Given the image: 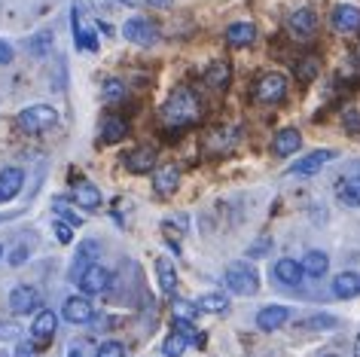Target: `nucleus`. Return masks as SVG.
<instances>
[{
  "instance_id": "3",
  "label": "nucleus",
  "mask_w": 360,
  "mask_h": 357,
  "mask_svg": "<svg viewBox=\"0 0 360 357\" xmlns=\"http://www.w3.org/2000/svg\"><path fill=\"white\" fill-rule=\"evenodd\" d=\"M226 284L229 290L241 293V297H254L259 290V275L254 266H245V263H232L226 269Z\"/></svg>"
},
{
  "instance_id": "50",
  "label": "nucleus",
  "mask_w": 360,
  "mask_h": 357,
  "mask_svg": "<svg viewBox=\"0 0 360 357\" xmlns=\"http://www.w3.org/2000/svg\"><path fill=\"white\" fill-rule=\"evenodd\" d=\"M357 52H360V46H357Z\"/></svg>"
},
{
  "instance_id": "42",
  "label": "nucleus",
  "mask_w": 360,
  "mask_h": 357,
  "mask_svg": "<svg viewBox=\"0 0 360 357\" xmlns=\"http://www.w3.org/2000/svg\"><path fill=\"white\" fill-rule=\"evenodd\" d=\"M269 251V242H263V245H257V247H250L248 251V257H263Z\"/></svg>"
},
{
  "instance_id": "2",
  "label": "nucleus",
  "mask_w": 360,
  "mask_h": 357,
  "mask_svg": "<svg viewBox=\"0 0 360 357\" xmlns=\"http://www.w3.org/2000/svg\"><path fill=\"white\" fill-rule=\"evenodd\" d=\"M56 122H58V113H56V107H49V104H34L19 113V129L28 131V135H40V131L52 129Z\"/></svg>"
},
{
  "instance_id": "9",
  "label": "nucleus",
  "mask_w": 360,
  "mask_h": 357,
  "mask_svg": "<svg viewBox=\"0 0 360 357\" xmlns=\"http://www.w3.org/2000/svg\"><path fill=\"white\" fill-rule=\"evenodd\" d=\"M40 306V293L28 287V284H22V287H15L10 293V309H13V315H28V311H34Z\"/></svg>"
},
{
  "instance_id": "13",
  "label": "nucleus",
  "mask_w": 360,
  "mask_h": 357,
  "mask_svg": "<svg viewBox=\"0 0 360 357\" xmlns=\"http://www.w3.org/2000/svg\"><path fill=\"white\" fill-rule=\"evenodd\" d=\"M125 168L134 174H147L150 168H156V150L153 147H138L125 156Z\"/></svg>"
},
{
  "instance_id": "11",
  "label": "nucleus",
  "mask_w": 360,
  "mask_h": 357,
  "mask_svg": "<svg viewBox=\"0 0 360 357\" xmlns=\"http://www.w3.org/2000/svg\"><path fill=\"white\" fill-rule=\"evenodd\" d=\"M22 183H25V171L22 168H4L0 171V202H10L22 193Z\"/></svg>"
},
{
  "instance_id": "44",
  "label": "nucleus",
  "mask_w": 360,
  "mask_h": 357,
  "mask_svg": "<svg viewBox=\"0 0 360 357\" xmlns=\"http://www.w3.org/2000/svg\"><path fill=\"white\" fill-rule=\"evenodd\" d=\"M147 4H153V6H171V0H147Z\"/></svg>"
},
{
  "instance_id": "25",
  "label": "nucleus",
  "mask_w": 360,
  "mask_h": 357,
  "mask_svg": "<svg viewBox=\"0 0 360 357\" xmlns=\"http://www.w3.org/2000/svg\"><path fill=\"white\" fill-rule=\"evenodd\" d=\"M156 275H159V287L165 290V293H174V287H177V272H174V266H171V260L159 257V260H156Z\"/></svg>"
},
{
  "instance_id": "22",
  "label": "nucleus",
  "mask_w": 360,
  "mask_h": 357,
  "mask_svg": "<svg viewBox=\"0 0 360 357\" xmlns=\"http://www.w3.org/2000/svg\"><path fill=\"white\" fill-rule=\"evenodd\" d=\"M287 25H290V31L296 34V37H311L314 28H318V19H314L311 10H296Z\"/></svg>"
},
{
  "instance_id": "29",
  "label": "nucleus",
  "mask_w": 360,
  "mask_h": 357,
  "mask_svg": "<svg viewBox=\"0 0 360 357\" xmlns=\"http://www.w3.org/2000/svg\"><path fill=\"white\" fill-rule=\"evenodd\" d=\"M318 67H321L318 58H314V56H305L302 61H296V77H300L302 83H309V79L318 77Z\"/></svg>"
},
{
  "instance_id": "30",
  "label": "nucleus",
  "mask_w": 360,
  "mask_h": 357,
  "mask_svg": "<svg viewBox=\"0 0 360 357\" xmlns=\"http://www.w3.org/2000/svg\"><path fill=\"white\" fill-rule=\"evenodd\" d=\"M186 345H190V342H186V339L180 336V333H171V336L165 339V345H162V351H165L168 357H180V354L186 351Z\"/></svg>"
},
{
  "instance_id": "38",
  "label": "nucleus",
  "mask_w": 360,
  "mask_h": 357,
  "mask_svg": "<svg viewBox=\"0 0 360 357\" xmlns=\"http://www.w3.org/2000/svg\"><path fill=\"white\" fill-rule=\"evenodd\" d=\"M56 238L61 245H70L74 242V226H68L65 220H56Z\"/></svg>"
},
{
  "instance_id": "27",
  "label": "nucleus",
  "mask_w": 360,
  "mask_h": 357,
  "mask_svg": "<svg viewBox=\"0 0 360 357\" xmlns=\"http://www.w3.org/2000/svg\"><path fill=\"white\" fill-rule=\"evenodd\" d=\"M74 37H77V46L79 49H89V52L98 49V37L89 28H83V22H79V13L77 10H74Z\"/></svg>"
},
{
  "instance_id": "45",
  "label": "nucleus",
  "mask_w": 360,
  "mask_h": 357,
  "mask_svg": "<svg viewBox=\"0 0 360 357\" xmlns=\"http://www.w3.org/2000/svg\"><path fill=\"white\" fill-rule=\"evenodd\" d=\"M120 4H125V6H138V4H143V0H120Z\"/></svg>"
},
{
  "instance_id": "21",
  "label": "nucleus",
  "mask_w": 360,
  "mask_h": 357,
  "mask_svg": "<svg viewBox=\"0 0 360 357\" xmlns=\"http://www.w3.org/2000/svg\"><path fill=\"white\" fill-rule=\"evenodd\" d=\"M275 281H281V284H290V287H296V284L302 281V266L296 263V260H278L275 263Z\"/></svg>"
},
{
  "instance_id": "10",
  "label": "nucleus",
  "mask_w": 360,
  "mask_h": 357,
  "mask_svg": "<svg viewBox=\"0 0 360 357\" xmlns=\"http://www.w3.org/2000/svg\"><path fill=\"white\" fill-rule=\"evenodd\" d=\"M56 327H58V318H56V311H49V309H43L37 318H34V327H31V336H34V342L37 345H46L52 333H56Z\"/></svg>"
},
{
  "instance_id": "26",
  "label": "nucleus",
  "mask_w": 360,
  "mask_h": 357,
  "mask_svg": "<svg viewBox=\"0 0 360 357\" xmlns=\"http://www.w3.org/2000/svg\"><path fill=\"white\" fill-rule=\"evenodd\" d=\"M195 309H199V311H211V315H223V311L229 309V299L223 297V293H205V297L195 302Z\"/></svg>"
},
{
  "instance_id": "37",
  "label": "nucleus",
  "mask_w": 360,
  "mask_h": 357,
  "mask_svg": "<svg viewBox=\"0 0 360 357\" xmlns=\"http://www.w3.org/2000/svg\"><path fill=\"white\" fill-rule=\"evenodd\" d=\"M98 357H125V348L120 342H101L98 345Z\"/></svg>"
},
{
  "instance_id": "20",
  "label": "nucleus",
  "mask_w": 360,
  "mask_h": 357,
  "mask_svg": "<svg viewBox=\"0 0 360 357\" xmlns=\"http://www.w3.org/2000/svg\"><path fill=\"white\" fill-rule=\"evenodd\" d=\"M125 135H129V126H125L122 116H107L98 138H101V144H120Z\"/></svg>"
},
{
  "instance_id": "24",
  "label": "nucleus",
  "mask_w": 360,
  "mask_h": 357,
  "mask_svg": "<svg viewBox=\"0 0 360 357\" xmlns=\"http://www.w3.org/2000/svg\"><path fill=\"white\" fill-rule=\"evenodd\" d=\"M302 275H311V278H321V275H327V266H330V260H327V254H321V251H309L302 257Z\"/></svg>"
},
{
  "instance_id": "1",
  "label": "nucleus",
  "mask_w": 360,
  "mask_h": 357,
  "mask_svg": "<svg viewBox=\"0 0 360 357\" xmlns=\"http://www.w3.org/2000/svg\"><path fill=\"white\" fill-rule=\"evenodd\" d=\"M202 119V104H199V95L193 89L180 86L168 95L165 107H162V122L168 129H186V126H195Z\"/></svg>"
},
{
  "instance_id": "49",
  "label": "nucleus",
  "mask_w": 360,
  "mask_h": 357,
  "mask_svg": "<svg viewBox=\"0 0 360 357\" xmlns=\"http://www.w3.org/2000/svg\"><path fill=\"white\" fill-rule=\"evenodd\" d=\"M0 257H4V247H0Z\"/></svg>"
},
{
  "instance_id": "7",
  "label": "nucleus",
  "mask_w": 360,
  "mask_h": 357,
  "mask_svg": "<svg viewBox=\"0 0 360 357\" xmlns=\"http://www.w3.org/2000/svg\"><path fill=\"white\" fill-rule=\"evenodd\" d=\"M333 159H336V150H314V153L302 156L290 171L300 174V177H311V174H318L321 168H327V162H333Z\"/></svg>"
},
{
  "instance_id": "28",
  "label": "nucleus",
  "mask_w": 360,
  "mask_h": 357,
  "mask_svg": "<svg viewBox=\"0 0 360 357\" xmlns=\"http://www.w3.org/2000/svg\"><path fill=\"white\" fill-rule=\"evenodd\" d=\"M229 77H232V70H229L226 61H214V65L205 70V79H208V86H214V89L226 86V83H229Z\"/></svg>"
},
{
  "instance_id": "34",
  "label": "nucleus",
  "mask_w": 360,
  "mask_h": 357,
  "mask_svg": "<svg viewBox=\"0 0 360 357\" xmlns=\"http://www.w3.org/2000/svg\"><path fill=\"white\" fill-rule=\"evenodd\" d=\"M49 43H52V34H49V31H40L37 37L31 40V52H34V56H46V52H49Z\"/></svg>"
},
{
  "instance_id": "19",
  "label": "nucleus",
  "mask_w": 360,
  "mask_h": 357,
  "mask_svg": "<svg viewBox=\"0 0 360 357\" xmlns=\"http://www.w3.org/2000/svg\"><path fill=\"white\" fill-rule=\"evenodd\" d=\"M333 293H336L339 299L360 297V275L357 272H342V275H336V281H333Z\"/></svg>"
},
{
  "instance_id": "36",
  "label": "nucleus",
  "mask_w": 360,
  "mask_h": 357,
  "mask_svg": "<svg viewBox=\"0 0 360 357\" xmlns=\"http://www.w3.org/2000/svg\"><path fill=\"white\" fill-rule=\"evenodd\" d=\"M56 211H58V217L68 223V226H79V223H83V217H79L77 211H70L65 202H56Z\"/></svg>"
},
{
  "instance_id": "8",
  "label": "nucleus",
  "mask_w": 360,
  "mask_h": 357,
  "mask_svg": "<svg viewBox=\"0 0 360 357\" xmlns=\"http://www.w3.org/2000/svg\"><path fill=\"white\" fill-rule=\"evenodd\" d=\"M333 25L342 34H360V6H351V4L336 6L333 10Z\"/></svg>"
},
{
  "instance_id": "17",
  "label": "nucleus",
  "mask_w": 360,
  "mask_h": 357,
  "mask_svg": "<svg viewBox=\"0 0 360 357\" xmlns=\"http://www.w3.org/2000/svg\"><path fill=\"white\" fill-rule=\"evenodd\" d=\"M74 202L79 205V208L92 211V208H98V205H101V193H98V186H95V183L77 181V183H74Z\"/></svg>"
},
{
  "instance_id": "15",
  "label": "nucleus",
  "mask_w": 360,
  "mask_h": 357,
  "mask_svg": "<svg viewBox=\"0 0 360 357\" xmlns=\"http://www.w3.org/2000/svg\"><path fill=\"white\" fill-rule=\"evenodd\" d=\"M180 186V171L174 165H162L156 168V174H153V190L159 195H171Z\"/></svg>"
},
{
  "instance_id": "31",
  "label": "nucleus",
  "mask_w": 360,
  "mask_h": 357,
  "mask_svg": "<svg viewBox=\"0 0 360 357\" xmlns=\"http://www.w3.org/2000/svg\"><path fill=\"white\" fill-rule=\"evenodd\" d=\"M98 254H101L98 242H83V247H79V254H77V263L89 269V266H92V260H98Z\"/></svg>"
},
{
  "instance_id": "47",
  "label": "nucleus",
  "mask_w": 360,
  "mask_h": 357,
  "mask_svg": "<svg viewBox=\"0 0 360 357\" xmlns=\"http://www.w3.org/2000/svg\"><path fill=\"white\" fill-rule=\"evenodd\" d=\"M68 357H83V354H79V351H70V354H68Z\"/></svg>"
},
{
  "instance_id": "14",
  "label": "nucleus",
  "mask_w": 360,
  "mask_h": 357,
  "mask_svg": "<svg viewBox=\"0 0 360 357\" xmlns=\"http://www.w3.org/2000/svg\"><path fill=\"white\" fill-rule=\"evenodd\" d=\"M287 318H290V309H287V306H266L257 315V327L266 330V333H272V330L287 324Z\"/></svg>"
},
{
  "instance_id": "23",
  "label": "nucleus",
  "mask_w": 360,
  "mask_h": 357,
  "mask_svg": "<svg viewBox=\"0 0 360 357\" xmlns=\"http://www.w3.org/2000/svg\"><path fill=\"white\" fill-rule=\"evenodd\" d=\"M336 193H339V202L345 205V208H360V174L345 177V181L336 186Z\"/></svg>"
},
{
  "instance_id": "12",
  "label": "nucleus",
  "mask_w": 360,
  "mask_h": 357,
  "mask_svg": "<svg viewBox=\"0 0 360 357\" xmlns=\"http://www.w3.org/2000/svg\"><path fill=\"white\" fill-rule=\"evenodd\" d=\"M61 315H65V320H70V324H89L92 320V302L83 299V297H70L65 302V309H61Z\"/></svg>"
},
{
  "instance_id": "4",
  "label": "nucleus",
  "mask_w": 360,
  "mask_h": 357,
  "mask_svg": "<svg viewBox=\"0 0 360 357\" xmlns=\"http://www.w3.org/2000/svg\"><path fill=\"white\" fill-rule=\"evenodd\" d=\"M254 95L259 98V101H266V104L281 101V98L287 95V79L281 74H263L257 79V86H254Z\"/></svg>"
},
{
  "instance_id": "40",
  "label": "nucleus",
  "mask_w": 360,
  "mask_h": 357,
  "mask_svg": "<svg viewBox=\"0 0 360 357\" xmlns=\"http://www.w3.org/2000/svg\"><path fill=\"white\" fill-rule=\"evenodd\" d=\"M13 61V46L6 40H0V65H10Z\"/></svg>"
},
{
  "instance_id": "43",
  "label": "nucleus",
  "mask_w": 360,
  "mask_h": 357,
  "mask_svg": "<svg viewBox=\"0 0 360 357\" xmlns=\"http://www.w3.org/2000/svg\"><path fill=\"white\" fill-rule=\"evenodd\" d=\"M25 257H28V251H25V247H19V251H15V254H13V263H22V260H25Z\"/></svg>"
},
{
  "instance_id": "18",
  "label": "nucleus",
  "mask_w": 360,
  "mask_h": 357,
  "mask_svg": "<svg viewBox=\"0 0 360 357\" xmlns=\"http://www.w3.org/2000/svg\"><path fill=\"white\" fill-rule=\"evenodd\" d=\"M257 37V28H254V22H232L229 25V31H226V40H229V46H250Z\"/></svg>"
},
{
  "instance_id": "16",
  "label": "nucleus",
  "mask_w": 360,
  "mask_h": 357,
  "mask_svg": "<svg viewBox=\"0 0 360 357\" xmlns=\"http://www.w3.org/2000/svg\"><path fill=\"white\" fill-rule=\"evenodd\" d=\"M302 147V135L296 129H281L275 135V141H272V150H275V156H293L296 150Z\"/></svg>"
},
{
  "instance_id": "6",
  "label": "nucleus",
  "mask_w": 360,
  "mask_h": 357,
  "mask_svg": "<svg viewBox=\"0 0 360 357\" xmlns=\"http://www.w3.org/2000/svg\"><path fill=\"white\" fill-rule=\"evenodd\" d=\"M107 287H110V272H107L104 266L92 263L89 269H83V275H79V290L89 293V297H95V293H104Z\"/></svg>"
},
{
  "instance_id": "46",
  "label": "nucleus",
  "mask_w": 360,
  "mask_h": 357,
  "mask_svg": "<svg viewBox=\"0 0 360 357\" xmlns=\"http://www.w3.org/2000/svg\"><path fill=\"white\" fill-rule=\"evenodd\" d=\"M354 357H360V336H357V342H354Z\"/></svg>"
},
{
  "instance_id": "5",
  "label": "nucleus",
  "mask_w": 360,
  "mask_h": 357,
  "mask_svg": "<svg viewBox=\"0 0 360 357\" xmlns=\"http://www.w3.org/2000/svg\"><path fill=\"white\" fill-rule=\"evenodd\" d=\"M122 37L138 43V46H150V43H156L159 31H156V25H153L150 19H129L122 25Z\"/></svg>"
},
{
  "instance_id": "35",
  "label": "nucleus",
  "mask_w": 360,
  "mask_h": 357,
  "mask_svg": "<svg viewBox=\"0 0 360 357\" xmlns=\"http://www.w3.org/2000/svg\"><path fill=\"white\" fill-rule=\"evenodd\" d=\"M122 95H125V86L120 83V79H107L104 83V98L107 101H122Z\"/></svg>"
},
{
  "instance_id": "41",
  "label": "nucleus",
  "mask_w": 360,
  "mask_h": 357,
  "mask_svg": "<svg viewBox=\"0 0 360 357\" xmlns=\"http://www.w3.org/2000/svg\"><path fill=\"white\" fill-rule=\"evenodd\" d=\"M15 357H34V345L31 342H22L19 348H15Z\"/></svg>"
},
{
  "instance_id": "48",
  "label": "nucleus",
  "mask_w": 360,
  "mask_h": 357,
  "mask_svg": "<svg viewBox=\"0 0 360 357\" xmlns=\"http://www.w3.org/2000/svg\"><path fill=\"white\" fill-rule=\"evenodd\" d=\"M321 357H336V354H321Z\"/></svg>"
},
{
  "instance_id": "32",
  "label": "nucleus",
  "mask_w": 360,
  "mask_h": 357,
  "mask_svg": "<svg viewBox=\"0 0 360 357\" xmlns=\"http://www.w3.org/2000/svg\"><path fill=\"white\" fill-rule=\"evenodd\" d=\"M236 138H238L236 129H220V131H214V135H211V144L214 147H232V144H236Z\"/></svg>"
},
{
  "instance_id": "39",
  "label": "nucleus",
  "mask_w": 360,
  "mask_h": 357,
  "mask_svg": "<svg viewBox=\"0 0 360 357\" xmlns=\"http://www.w3.org/2000/svg\"><path fill=\"white\" fill-rule=\"evenodd\" d=\"M309 327H314V330H333V327H336V318L318 315V318H311V320H309Z\"/></svg>"
},
{
  "instance_id": "33",
  "label": "nucleus",
  "mask_w": 360,
  "mask_h": 357,
  "mask_svg": "<svg viewBox=\"0 0 360 357\" xmlns=\"http://www.w3.org/2000/svg\"><path fill=\"white\" fill-rule=\"evenodd\" d=\"M195 302H186V299H174V315L177 320H193L195 318Z\"/></svg>"
}]
</instances>
